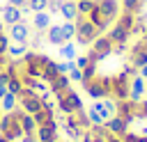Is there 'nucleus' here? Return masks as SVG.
Segmentation results:
<instances>
[{
    "mask_svg": "<svg viewBox=\"0 0 147 142\" xmlns=\"http://www.w3.org/2000/svg\"><path fill=\"white\" fill-rule=\"evenodd\" d=\"M138 76H142V78H145V80H147V64H145V66H140V69H138Z\"/></svg>",
    "mask_w": 147,
    "mask_h": 142,
    "instance_id": "31",
    "label": "nucleus"
},
{
    "mask_svg": "<svg viewBox=\"0 0 147 142\" xmlns=\"http://www.w3.org/2000/svg\"><path fill=\"white\" fill-rule=\"evenodd\" d=\"M7 92H9V89H7V85H0V98H2Z\"/></svg>",
    "mask_w": 147,
    "mask_h": 142,
    "instance_id": "33",
    "label": "nucleus"
},
{
    "mask_svg": "<svg viewBox=\"0 0 147 142\" xmlns=\"http://www.w3.org/2000/svg\"><path fill=\"white\" fill-rule=\"evenodd\" d=\"M108 39H110L113 44H129L131 34H129V30H124V27H119V25L113 23V27L108 30Z\"/></svg>",
    "mask_w": 147,
    "mask_h": 142,
    "instance_id": "12",
    "label": "nucleus"
},
{
    "mask_svg": "<svg viewBox=\"0 0 147 142\" xmlns=\"http://www.w3.org/2000/svg\"><path fill=\"white\" fill-rule=\"evenodd\" d=\"M71 87V80H69V76L67 73H57L51 82H48V89H51V94L55 96V94H60V92H64V89H69Z\"/></svg>",
    "mask_w": 147,
    "mask_h": 142,
    "instance_id": "8",
    "label": "nucleus"
},
{
    "mask_svg": "<svg viewBox=\"0 0 147 142\" xmlns=\"http://www.w3.org/2000/svg\"><path fill=\"white\" fill-rule=\"evenodd\" d=\"M94 5H96V0H76V9H78V14H90Z\"/></svg>",
    "mask_w": 147,
    "mask_h": 142,
    "instance_id": "22",
    "label": "nucleus"
},
{
    "mask_svg": "<svg viewBox=\"0 0 147 142\" xmlns=\"http://www.w3.org/2000/svg\"><path fill=\"white\" fill-rule=\"evenodd\" d=\"M7 5H11V7H18V9H23V7L28 5V0H7Z\"/></svg>",
    "mask_w": 147,
    "mask_h": 142,
    "instance_id": "29",
    "label": "nucleus"
},
{
    "mask_svg": "<svg viewBox=\"0 0 147 142\" xmlns=\"http://www.w3.org/2000/svg\"><path fill=\"white\" fill-rule=\"evenodd\" d=\"M60 55H62L64 60H74V57H76V44H74V41H64V44L60 46Z\"/></svg>",
    "mask_w": 147,
    "mask_h": 142,
    "instance_id": "19",
    "label": "nucleus"
},
{
    "mask_svg": "<svg viewBox=\"0 0 147 142\" xmlns=\"http://www.w3.org/2000/svg\"><path fill=\"white\" fill-rule=\"evenodd\" d=\"M0 142H9V140H7V137H5V135H0Z\"/></svg>",
    "mask_w": 147,
    "mask_h": 142,
    "instance_id": "35",
    "label": "nucleus"
},
{
    "mask_svg": "<svg viewBox=\"0 0 147 142\" xmlns=\"http://www.w3.org/2000/svg\"><path fill=\"white\" fill-rule=\"evenodd\" d=\"M0 9H2V21H5V25H14V23L23 21V11H21L18 7L5 5V7H0Z\"/></svg>",
    "mask_w": 147,
    "mask_h": 142,
    "instance_id": "9",
    "label": "nucleus"
},
{
    "mask_svg": "<svg viewBox=\"0 0 147 142\" xmlns=\"http://www.w3.org/2000/svg\"><path fill=\"white\" fill-rule=\"evenodd\" d=\"M16 105H18V98H16V94H11V92H7V94L0 98V108H2V112L14 110Z\"/></svg>",
    "mask_w": 147,
    "mask_h": 142,
    "instance_id": "18",
    "label": "nucleus"
},
{
    "mask_svg": "<svg viewBox=\"0 0 147 142\" xmlns=\"http://www.w3.org/2000/svg\"><path fill=\"white\" fill-rule=\"evenodd\" d=\"M103 126H106L113 135H122V133H126V131H129V124H126L122 117H117V115H115V117H110Z\"/></svg>",
    "mask_w": 147,
    "mask_h": 142,
    "instance_id": "13",
    "label": "nucleus"
},
{
    "mask_svg": "<svg viewBox=\"0 0 147 142\" xmlns=\"http://www.w3.org/2000/svg\"><path fill=\"white\" fill-rule=\"evenodd\" d=\"M115 115H117V101L115 98H99L87 108V117L92 124H106Z\"/></svg>",
    "mask_w": 147,
    "mask_h": 142,
    "instance_id": "1",
    "label": "nucleus"
},
{
    "mask_svg": "<svg viewBox=\"0 0 147 142\" xmlns=\"http://www.w3.org/2000/svg\"><path fill=\"white\" fill-rule=\"evenodd\" d=\"M145 89H147L145 78H142V76H133V78H131V94H129V98L140 101V96H142V92H145Z\"/></svg>",
    "mask_w": 147,
    "mask_h": 142,
    "instance_id": "15",
    "label": "nucleus"
},
{
    "mask_svg": "<svg viewBox=\"0 0 147 142\" xmlns=\"http://www.w3.org/2000/svg\"><path fill=\"white\" fill-rule=\"evenodd\" d=\"M142 2H145V0H122L119 5H122L124 11H133V14H138L140 7H142Z\"/></svg>",
    "mask_w": 147,
    "mask_h": 142,
    "instance_id": "20",
    "label": "nucleus"
},
{
    "mask_svg": "<svg viewBox=\"0 0 147 142\" xmlns=\"http://www.w3.org/2000/svg\"><path fill=\"white\" fill-rule=\"evenodd\" d=\"M9 39L11 41H18V44H28V39H30V23H25V21H18V23H14V25H9Z\"/></svg>",
    "mask_w": 147,
    "mask_h": 142,
    "instance_id": "6",
    "label": "nucleus"
},
{
    "mask_svg": "<svg viewBox=\"0 0 147 142\" xmlns=\"http://www.w3.org/2000/svg\"><path fill=\"white\" fill-rule=\"evenodd\" d=\"M0 135H5L9 142H16V140H21L25 135L23 128H21V121H18V105L14 110H9V112H2V117H0Z\"/></svg>",
    "mask_w": 147,
    "mask_h": 142,
    "instance_id": "2",
    "label": "nucleus"
},
{
    "mask_svg": "<svg viewBox=\"0 0 147 142\" xmlns=\"http://www.w3.org/2000/svg\"><path fill=\"white\" fill-rule=\"evenodd\" d=\"M25 53H28V44L11 41V44H9V48H7V55H9L11 60H18V57H23Z\"/></svg>",
    "mask_w": 147,
    "mask_h": 142,
    "instance_id": "17",
    "label": "nucleus"
},
{
    "mask_svg": "<svg viewBox=\"0 0 147 142\" xmlns=\"http://www.w3.org/2000/svg\"><path fill=\"white\" fill-rule=\"evenodd\" d=\"M74 62H76V66H78L80 71H83V69H85V66L90 64V60H87V55H76V57H74Z\"/></svg>",
    "mask_w": 147,
    "mask_h": 142,
    "instance_id": "26",
    "label": "nucleus"
},
{
    "mask_svg": "<svg viewBox=\"0 0 147 142\" xmlns=\"http://www.w3.org/2000/svg\"><path fill=\"white\" fill-rule=\"evenodd\" d=\"M74 25H76V44H80V46H92V41L96 39V37H101V32H99V27L96 25H92L90 21H87V16H83V14H78L76 18H74Z\"/></svg>",
    "mask_w": 147,
    "mask_h": 142,
    "instance_id": "3",
    "label": "nucleus"
},
{
    "mask_svg": "<svg viewBox=\"0 0 147 142\" xmlns=\"http://www.w3.org/2000/svg\"><path fill=\"white\" fill-rule=\"evenodd\" d=\"M7 89H9L11 94H18V92L23 89V82H21V80H9V82H7Z\"/></svg>",
    "mask_w": 147,
    "mask_h": 142,
    "instance_id": "25",
    "label": "nucleus"
},
{
    "mask_svg": "<svg viewBox=\"0 0 147 142\" xmlns=\"http://www.w3.org/2000/svg\"><path fill=\"white\" fill-rule=\"evenodd\" d=\"M32 27L39 30V32H46V30L51 27V14H48V11H37V14L32 16Z\"/></svg>",
    "mask_w": 147,
    "mask_h": 142,
    "instance_id": "14",
    "label": "nucleus"
},
{
    "mask_svg": "<svg viewBox=\"0 0 147 142\" xmlns=\"http://www.w3.org/2000/svg\"><path fill=\"white\" fill-rule=\"evenodd\" d=\"M9 60H11V57H9L7 53H0V71H5V69H7V64H9Z\"/></svg>",
    "mask_w": 147,
    "mask_h": 142,
    "instance_id": "28",
    "label": "nucleus"
},
{
    "mask_svg": "<svg viewBox=\"0 0 147 142\" xmlns=\"http://www.w3.org/2000/svg\"><path fill=\"white\" fill-rule=\"evenodd\" d=\"M9 44H11V39H9V34H7V32H0V53H7V48H9Z\"/></svg>",
    "mask_w": 147,
    "mask_h": 142,
    "instance_id": "24",
    "label": "nucleus"
},
{
    "mask_svg": "<svg viewBox=\"0 0 147 142\" xmlns=\"http://www.w3.org/2000/svg\"><path fill=\"white\" fill-rule=\"evenodd\" d=\"M67 76H69V80H76V82H80V80H83V71H80L78 66H74Z\"/></svg>",
    "mask_w": 147,
    "mask_h": 142,
    "instance_id": "27",
    "label": "nucleus"
},
{
    "mask_svg": "<svg viewBox=\"0 0 147 142\" xmlns=\"http://www.w3.org/2000/svg\"><path fill=\"white\" fill-rule=\"evenodd\" d=\"M101 60L103 57H108V55H113V41L108 39V34H101V37H96L94 41H92V46H90Z\"/></svg>",
    "mask_w": 147,
    "mask_h": 142,
    "instance_id": "7",
    "label": "nucleus"
},
{
    "mask_svg": "<svg viewBox=\"0 0 147 142\" xmlns=\"http://www.w3.org/2000/svg\"><path fill=\"white\" fill-rule=\"evenodd\" d=\"M46 41L60 48V46L67 41V39H64V32H62V25H51V27L46 30Z\"/></svg>",
    "mask_w": 147,
    "mask_h": 142,
    "instance_id": "11",
    "label": "nucleus"
},
{
    "mask_svg": "<svg viewBox=\"0 0 147 142\" xmlns=\"http://www.w3.org/2000/svg\"><path fill=\"white\" fill-rule=\"evenodd\" d=\"M83 89L87 92V96L92 98H110V78H103V76H94L90 80H83L80 82Z\"/></svg>",
    "mask_w": 147,
    "mask_h": 142,
    "instance_id": "5",
    "label": "nucleus"
},
{
    "mask_svg": "<svg viewBox=\"0 0 147 142\" xmlns=\"http://www.w3.org/2000/svg\"><path fill=\"white\" fill-rule=\"evenodd\" d=\"M106 142H124V140H122V137H119V135H110V137H108V140H106Z\"/></svg>",
    "mask_w": 147,
    "mask_h": 142,
    "instance_id": "32",
    "label": "nucleus"
},
{
    "mask_svg": "<svg viewBox=\"0 0 147 142\" xmlns=\"http://www.w3.org/2000/svg\"><path fill=\"white\" fill-rule=\"evenodd\" d=\"M0 32H5V21L0 18Z\"/></svg>",
    "mask_w": 147,
    "mask_h": 142,
    "instance_id": "34",
    "label": "nucleus"
},
{
    "mask_svg": "<svg viewBox=\"0 0 147 142\" xmlns=\"http://www.w3.org/2000/svg\"><path fill=\"white\" fill-rule=\"evenodd\" d=\"M62 32H64V39H67V41H74V37H76V25H74V21H64V23H62Z\"/></svg>",
    "mask_w": 147,
    "mask_h": 142,
    "instance_id": "21",
    "label": "nucleus"
},
{
    "mask_svg": "<svg viewBox=\"0 0 147 142\" xmlns=\"http://www.w3.org/2000/svg\"><path fill=\"white\" fill-rule=\"evenodd\" d=\"M60 14L64 16V21H74V18L78 16V9H76V0H62Z\"/></svg>",
    "mask_w": 147,
    "mask_h": 142,
    "instance_id": "16",
    "label": "nucleus"
},
{
    "mask_svg": "<svg viewBox=\"0 0 147 142\" xmlns=\"http://www.w3.org/2000/svg\"><path fill=\"white\" fill-rule=\"evenodd\" d=\"M55 108L60 115H71L76 110H83V98L78 96V92H74L71 87L55 94Z\"/></svg>",
    "mask_w": 147,
    "mask_h": 142,
    "instance_id": "4",
    "label": "nucleus"
},
{
    "mask_svg": "<svg viewBox=\"0 0 147 142\" xmlns=\"http://www.w3.org/2000/svg\"><path fill=\"white\" fill-rule=\"evenodd\" d=\"M18 121H21V128H23V133H25V135H30V133H37L34 117H32L30 112H25L21 105H18Z\"/></svg>",
    "mask_w": 147,
    "mask_h": 142,
    "instance_id": "10",
    "label": "nucleus"
},
{
    "mask_svg": "<svg viewBox=\"0 0 147 142\" xmlns=\"http://www.w3.org/2000/svg\"><path fill=\"white\" fill-rule=\"evenodd\" d=\"M46 5H48V0H28L25 7H28L30 11L37 14V11H46Z\"/></svg>",
    "mask_w": 147,
    "mask_h": 142,
    "instance_id": "23",
    "label": "nucleus"
},
{
    "mask_svg": "<svg viewBox=\"0 0 147 142\" xmlns=\"http://www.w3.org/2000/svg\"><path fill=\"white\" fill-rule=\"evenodd\" d=\"M9 82V76H7V71H0V85H7Z\"/></svg>",
    "mask_w": 147,
    "mask_h": 142,
    "instance_id": "30",
    "label": "nucleus"
}]
</instances>
